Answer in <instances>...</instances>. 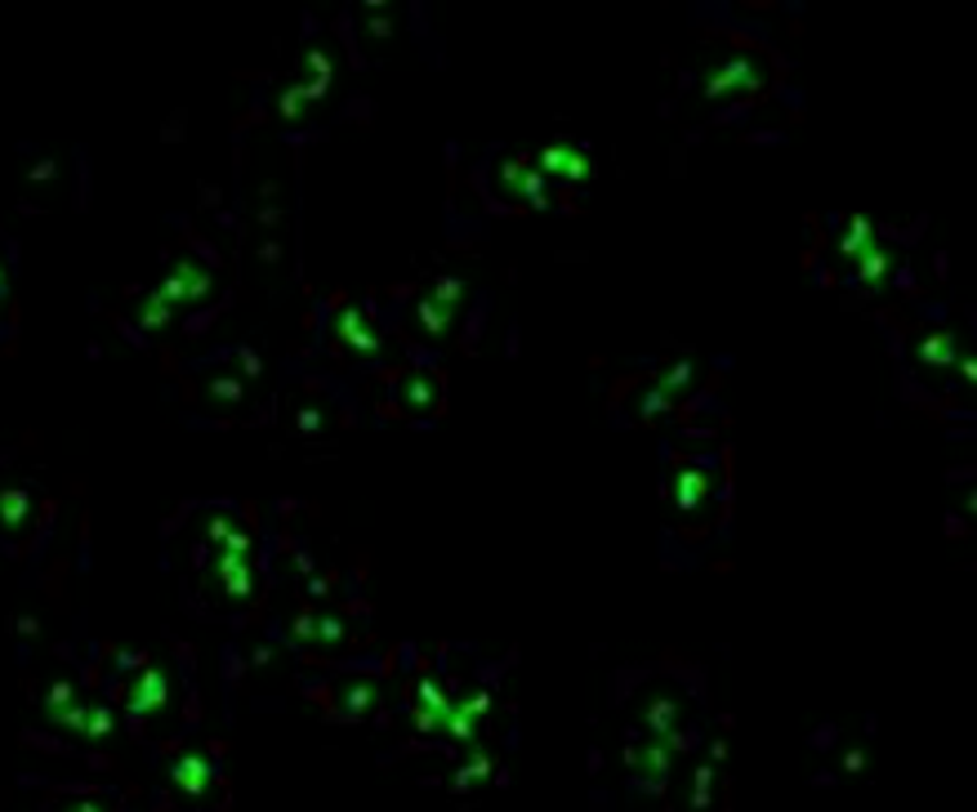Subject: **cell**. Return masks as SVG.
<instances>
[{"label":"cell","mask_w":977,"mask_h":812,"mask_svg":"<svg viewBox=\"0 0 977 812\" xmlns=\"http://www.w3.org/2000/svg\"><path fill=\"white\" fill-rule=\"evenodd\" d=\"M670 500H675V509H679V518L688 522L684 531H706V522H701V509H710L715 504V495H724V478L715 482V469H697L688 455L679 460V478H670Z\"/></svg>","instance_id":"1"},{"label":"cell","mask_w":977,"mask_h":812,"mask_svg":"<svg viewBox=\"0 0 977 812\" xmlns=\"http://www.w3.org/2000/svg\"><path fill=\"white\" fill-rule=\"evenodd\" d=\"M585 157L580 152H567V148H545L536 157V174H554V179H585Z\"/></svg>","instance_id":"2"}]
</instances>
